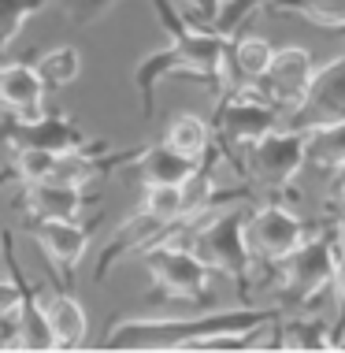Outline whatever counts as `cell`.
<instances>
[{
    "mask_svg": "<svg viewBox=\"0 0 345 353\" xmlns=\"http://www.w3.org/2000/svg\"><path fill=\"white\" fill-rule=\"evenodd\" d=\"M230 63H234L238 79L260 82L267 63H271V45H267L264 37H242V41L234 45V52H230Z\"/></svg>",
    "mask_w": 345,
    "mask_h": 353,
    "instance_id": "20",
    "label": "cell"
},
{
    "mask_svg": "<svg viewBox=\"0 0 345 353\" xmlns=\"http://www.w3.org/2000/svg\"><path fill=\"white\" fill-rule=\"evenodd\" d=\"M178 194H182V219H200L205 212H212L216 183L197 168V171H189V175L178 183Z\"/></svg>",
    "mask_w": 345,
    "mask_h": 353,
    "instance_id": "21",
    "label": "cell"
},
{
    "mask_svg": "<svg viewBox=\"0 0 345 353\" xmlns=\"http://www.w3.org/2000/svg\"><path fill=\"white\" fill-rule=\"evenodd\" d=\"M52 160L56 152L52 149H34V145H23L15 152V171L23 183H45L52 175Z\"/></svg>",
    "mask_w": 345,
    "mask_h": 353,
    "instance_id": "25",
    "label": "cell"
},
{
    "mask_svg": "<svg viewBox=\"0 0 345 353\" xmlns=\"http://www.w3.org/2000/svg\"><path fill=\"white\" fill-rule=\"evenodd\" d=\"M197 164L200 160H194V157H186V152H175L164 141V145H156V149H149L145 157H141V164H138V171H141V179H145V186L149 183H182V179L189 175V171H197Z\"/></svg>",
    "mask_w": 345,
    "mask_h": 353,
    "instance_id": "15",
    "label": "cell"
},
{
    "mask_svg": "<svg viewBox=\"0 0 345 353\" xmlns=\"http://www.w3.org/2000/svg\"><path fill=\"white\" fill-rule=\"evenodd\" d=\"M19 327H15V346L19 350H56V339L49 331V320H45V309L23 301V309L15 312Z\"/></svg>",
    "mask_w": 345,
    "mask_h": 353,
    "instance_id": "19",
    "label": "cell"
},
{
    "mask_svg": "<svg viewBox=\"0 0 345 353\" xmlns=\"http://www.w3.org/2000/svg\"><path fill=\"white\" fill-rule=\"evenodd\" d=\"M315 74V60L309 49H297V45H290V49H271V63H267L264 71V93L267 101L275 104V108H286L290 112L293 104H301L304 90H309Z\"/></svg>",
    "mask_w": 345,
    "mask_h": 353,
    "instance_id": "6",
    "label": "cell"
},
{
    "mask_svg": "<svg viewBox=\"0 0 345 353\" xmlns=\"http://www.w3.org/2000/svg\"><path fill=\"white\" fill-rule=\"evenodd\" d=\"M293 8L320 26H345V0H293Z\"/></svg>",
    "mask_w": 345,
    "mask_h": 353,
    "instance_id": "27",
    "label": "cell"
},
{
    "mask_svg": "<svg viewBox=\"0 0 345 353\" xmlns=\"http://www.w3.org/2000/svg\"><path fill=\"white\" fill-rule=\"evenodd\" d=\"M249 168L264 186H290L304 168V130H267L264 138L249 141Z\"/></svg>",
    "mask_w": 345,
    "mask_h": 353,
    "instance_id": "3",
    "label": "cell"
},
{
    "mask_svg": "<svg viewBox=\"0 0 345 353\" xmlns=\"http://www.w3.org/2000/svg\"><path fill=\"white\" fill-rule=\"evenodd\" d=\"M334 250H338V256H345V216H338V223H334Z\"/></svg>",
    "mask_w": 345,
    "mask_h": 353,
    "instance_id": "31",
    "label": "cell"
},
{
    "mask_svg": "<svg viewBox=\"0 0 345 353\" xmlns=\"http://www.w3.org/2000/svg\"><path fill=\"white\" fill-rule=\"evenodd\" d=\"M23 309V290L12 279H0V320H12Z\"/></svg>",
    "mask_w": 345,
    "mask_h": 353,
    "instance_id": "29",
    "label": "cell"
},
{
    "mask_svg": "<svg viewBox=\"0 0 345 353\" xmlns=\"http://www.w3.org/2000/svg\"><path fill=\"white\" fill-rule=\"evenodd\" d=\"M37 79H41L45 85H52V90H63V85H71L74 79H79L82 71V56L79 49H71V45H60V49L45 52L41 60H37Z\"/></svg>",
    "mask_w": 345,
    "mask_h": 353,
    "instance_id": "18",
    "label": "cell"
},
{
    "mask_svg": "<svg viewBox=\"0 0 345 353\" xmlns=\"http://www.w3.org/2000/svg\"><path fill=\"white\" fill-rule=\"evenodd\" d=\"M145 212H152L160 223H178L182 219V194L175 183H149L145 186Z\"/></svg>",
    "mask_w": 345,
    "mask_h": 353,
    "instance_id": "23",
    "label": "cell"
},
{
    "mask_svg": "<svg viewBox=\"0 0 345 353\" xmlns=\"http://www.w3.org/2000/svg\"><path fill=\"white\" fill-rule=\"evenodd\" d=\"M304 164H315L323 171L345 168V119L304 130Z\"/></svg>",
    "mask_w": 345,
    "mask_h": 353,
    "instance_id": "14",
    "label": "cell"
},
{
    "mask_svg": "<svg viewBox=\"0 0 345 353\" xmlns=\"http://www.w3.org/2000/svg\"><path fill=\"white\" fill-rule=\"evenodd\" d=\"M260 4H271V0H219V8H216V23H219V30L230 34L249 12H256Z\"/></svg>",
    "mask_w": 345,
    "mask_h": 353,
    "instance_id": "28",
    "label": "cell"
},
{
    "mask_svg": "<svg viewBox=\"0 0 345 353\" xmlns=\"http://www.w3.org/2000/svg\"><path fill=\"white\" fill-rule=\"evenodd\" d=\"M205 227H197L194 231V253L200 261L208 264V268L216 272H227V275H242L249 272V264H253V253H249L245 245V216L238 212V208H230V212L216 216V212H205Z\"/></svg>",
    "mask_w": 345,
    "mask_h": 353,
    "instance_id": "1",
    "label": "cell"
},
{
    "mask_svg": "<svg viewBox=\"0 0 345 353\" xmlns=\"http://www.w3.org/2000/svg\"><path fill=\"white\" fill-rule=\"evenodd\" d=\"M334 261H338V250H334L331 238H304L301 245L282 256V279L293 294L301 298H315L320 290L331 286V272H334Z\"/></svg>",
    "mask_w": 345,
    "mask_h": 353,
    "instance_id": "7",
    "label": "cell"
},
{
    "mask_svg": "<svg viewBox=\"0 0 345 353\" xmlns=\"http://www.w3.org/2000/svg\"><path fill=\"white\" fill-rule=\"evenodd\" d=\"M97 175V164L85 157L82 149H60L52 160V183H71V186H85L90 179Z\"/></svg>",
    "mask_w": 345,
    "mask_h": 353,
    "instance_id": "22",
    "label": "cell"
},
{
    "mask_svg": "<svg viewBox=\"0 0 345 353\" xmlns=\"http://www.w3.org/2000/svg\"><path fill=\"white\" fill-rule=\"evenodd\" d=\"M338 208H342V216H345V179H342V186H338Z\"/></svg>",
    "mask_w": 345,
    "mask_h": 353,
    "instance_id": "32",
    "label": "cell"
},
{
    "mask_svg": "<svg viewBox=\"0 0 345 353\" xmlns=\"http://www.w3.org/2000/svg\"><path fill=\"white\" fill-rule=\"evenodd\" d=\"M30 234L37 238V245H41L45 253H49V261H56L60 268H74V264L82 261L85 253V231L74 219H30Z\"/></svg>",
    "mask_w": 345,
    "mask_h": 353,
    "instance_id": "9",
    "label": "cell"
},
{
    "mask_svg": "<svg viewBox=\"0 0 345 353\" xmlns=\"http://www.w3.org/2000/svg\"><path fill=\"white\" fill-rule=\"evenodd\" d=\"M286 346L290 350H323V346H331V339L320 320H293L286 327Z\"/></svg>",
    "mask_w": 345,
    "mask_h": 353,
    "instance_id": "26",
    "label": "cell"
},
{
    "mask_svg": "<svg viewBox=\"0 0 345 353\" xmlns=\"http://www.w3.org/2000/svg\"><path fill=\"white\" fill-rule=\"evenodd\" d=\"M85 205L82 197V186H71V183H30V194H26V208L30 216L37 219H79Z\"/></svg>",
    "mask_w": 345,
    "mask_h": 353,
    "instance_id": "10",
    "label": "cell"
},
{
    "mask_svg": "<svg viewBox=\"0 0 345 353\" xmlns=\"http://www.w3.org/2000/svg\"><path fill=\"white\" fill-rule=\"evenodd\" d=\"M327 290H334V298L342 301V309H345V256H338L334 261V272H331V286Z\"/></svg>",
    "mask_w": 345,
    "mask_h": 353,
    "instance_id": "30",
    "label": "cell"
},
{
    "mask_svg": "<svg viewBox=\"0 0 345 353\" xmlns=\"http://www.w3.org/2000/svg\"><path fill=\"white\" fill-rule=\"evenodd\" d=\"M19 123V119H15ZM12 141H15V149H23V145H34V149H52V152H60V149H79V130L71 127V119H45V112L37 119H26V123H19V127L12 130Z\"/></svg>",
    "mask_w": 345,
    "mask_h": 353,
    "instance_id": "12",
    "label": "cell"
},
{
    "mask_svg": "<svg viewBox=\"0 0 345 353\" xmlns=\"http://www.w3.org/2000/svg\"><path fill=\"white\" fill-rule=\"evenodd\" d=\"M149 268L152 279L175 298H197L208 290V279H212V268L186 245H156L149 253Z\"/></svg>",
    "mask_w": 345,
    "mask_h": 353,
    "instance_id": "5",
    "label": "cell"
},
{
    "mask_svg": "<svg viewBox=\"0 0 345 353\" xmlns=\"http://www.w3.org/2000/svg\"><path fill=\"white\" fill-rule=\"evenodd\" d=\"M338 119H345V56L312 74L301 104H293L279 123H286L290 130H312Z\"/></svg>",
    "mask_w": 345,
    "mask_h": 353,
    "instance_id": "2",
    "label": "cell"
},
{
    "mask_svg": "<svg viewBox=\"0 0 345 353\" xmlns=\"http://www.w3.org/2000/svg\"><path fill=\"white\" fill-rule=\"evenodd\" d=\"M245 245L253 256H264V261H282L290 256L297 245L304 242V223L297 219L286 205H264L256 208L253 216L245 219Z\"/></svg>",
    "mask_w": 345,
    "mask_h": 353,
    "instance_id": "4",
    "label": "cell"
},
{
    "mask_svg": "<svg viewBox=\"0 0 345 353\" xmlns=\"http://www.w3.org/2000/svg\"><path fill=\"white\" fill-rule=\"evenodd\" d=\"M45 4L49 0H0V49H8L23 30V23L34 12H41Z\"/></svg>",
    "mask_w": 345,
    "mask_h": 353,
    "instance_id": "24",
    "label": "cell"
},
{
    "mask_svg": "<svg viewBox=\"0 0 345 353\" xmlns=\"http://www.w3.org/2000/svg\"><path fill=\"white\" fill-rule=\"evenodd\" d=\"M41 101H45V82L37 79L34 68H26V63H0V104L19 123L41 116Z\"/></svg>",
    "mask_w": 345,
    "mask_h": 353,
    "instance_id": "8",
    "label": "cell"
},
{
    "mask_svg": "<svg viewBox=\"0 0 345 353\" xmlns=\"http://www.w3.org/2000/svg\"><path fill=\"white\" fill-rule=\"evenodd\" d=\"M227 134L238 141V145H249V141L264 138L267 130H275V123H279V112L271 108L267 101H256V97H242L234 101L227 108Z\"/></svg>",
    "mask_w": 345,
    "mask_h": 353,
    "instance_id": "11",
    "label": "cell"
},
{
    "mask_svg": "<svg viewBox=\"0 0 345 353\" xmlns=\"http://www.w3.org/2000/svg\"><path fill=\"white\" fill-rule=\"evenodd\" d=\"M164 227H167V223H160L152 212H145V208H141V212H134L127 223L115 231L108 253H104V268H108V264H112L123 250H138V245H145V242H156V234L164 231Z\"/></svg>",
    "mask_w": 345,
    "mask_h": 353,
    "instance_id": "16",
    "label": "cell"
},
{
    "mask_svg": "<svg viewBox=\"0 0 345 353\" xmlns=\"http://www.w3.org/2000/svg\"><path fill=\"white\" fill-rule=\"evenodd\" d=\"M45 320H49L56 350L82 346V339H85V309H82L79 298H71V294H56V298L45 305Z\"/></svg>",
    "mask_w": 345,
    "mask_h": 353,
    "instance_id": "13",
    "label": "cell"
},
{
    "mask_svg": "<svg viewBox=\"0 0 345 353\" xmlns=\"http://www.w3.org/2000/svg\"><path fill=\"white\" fill-rule=\"evenodd\" d=\"M167 145L175 152H186V157L200 160L208 149V123L194 116V112H182V116H175V123L167 127Z\"/></svg>",
    "mask_w": 345,
    "mask_h": 353,
    "instance_id": "17",
    "label": "cell"
}]
</instances>
